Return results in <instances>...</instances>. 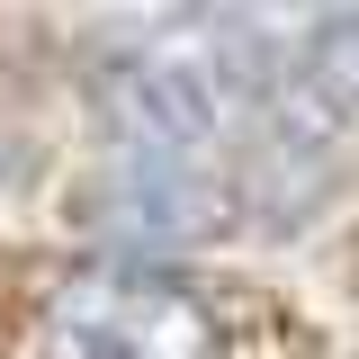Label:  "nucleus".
<instances>
[{
    "label": "nucleus",
    "mask_w": 359,
    "mask_h": 359,
    "mask_svg": "<svg viewBox=\"0 0 359 359\" xmlns=\"http://www.w3.org/2000/svg\"><path fill=\"white\" fill-rule=\"evenodd\" d=\"M27 359H233V314L189 269L108 252L45 287Z\"/></svg>",
    "instance_id": "nucleus-1"
},
{
    "label": "nucleus",
    "mask_w": 359,
    "mask_h": 359,
    "mask_svg": "<svg viewBox=\"0 0 359 359\" xmlns=\"http://www.w3.org/2000/svg\"><path fill=\"white\" fill-rule=\"evenodd\" d=\"M297 81H306L332 117H359V18H323V27L297 45Z\"/></svg>",
    "instance_id": "nucleus-2"
}]
</instances>
